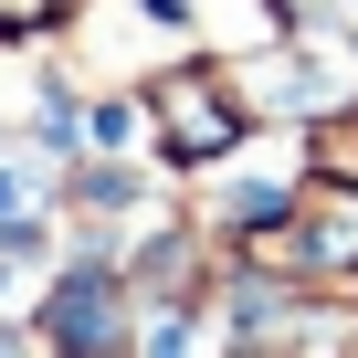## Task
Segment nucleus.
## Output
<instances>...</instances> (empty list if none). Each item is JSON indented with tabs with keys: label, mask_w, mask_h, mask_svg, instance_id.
Listing matches in <instances>:
<instances>
[{
	"label": "nucleus",
	"mask_w": 358,
	"mask_h": 358,
	"mask_svg": "<svg viewBox=\"0 0 358 358\" xmlns=\"http://www.w3.org/2000/svg\"><path fill=\"white\" fill-rule=\"evenodd\" d=\"M137 106H148V148L169 158V169H222L264 116H253V95H243V74L222 64V53H169L148 85H137Z\"/></svg>",
	"instance_id": "nucleus-1"
},
{
	"label": "nucleus",
	"mask_w": 358,
	"mask_h": 358,
	"mask_svg": "<svg viewBox=\"0 0 358 358\" xmlns=\"http://www.w3.org/2000/svg\"><path fill=\"white\" fill-rule=\"evenodd\" d=\"M127 306H137V295H127L116 264H64L32 337H43V348H137V316H127Z\"/></svg>",
	"instance_id": "nucleus-2"
},
{
	"label": "nucleus",
	"mask_w": 358,
	"mask_h": 358,
	"mask_svg": "<svg viewBox=\"0 0 358 358\" xmlns=\"http://www.w3.org/2000/svg\"><path fill=\"white\" fill-rule=\"evenodd\" d=\"M306 158H316V169H337V179H358V95H348V106H327V116H306Z\"/></svg>",
	"instance_id": "nucleus-3"
},
{
	"label": "nucleus",
	"mask_w": 358,
	"mask_h": 358,
	"mask_svg": "<svg viewBox=\"0 0 358 358\" xmlns=\"http://www.w3.org/2000/svg\"><path fill=\"white\" fill-rule=\"evenodd\" d=\"M74 11V0H0V32H11V43H32V32H53Z\"/></svg>",
	"instance_id": "nucleus-4"
}]
</instances>
